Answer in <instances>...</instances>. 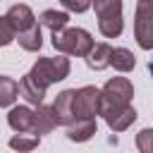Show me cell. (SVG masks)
<instances>
[{"label":"cell","mask_w":153,"mask_h":153,"mask_svg":"<svg viewBox=\"0 0 153 153\" xmlns=\"http://www.w3.org/2000/svg\"><path fill=\"white\" fill-rule=\"evenodd\" d=\"M110 50H112V45L110 43H93L91 45V50L84 55L86 57V65L91 67V69H96V72H100V69H105L108 67V60H110Z\"/></svg>","instance_id":"cell-13"},{"label":"cell","mask_w":153,"mask_h":153,"mask_svg":"<svg viewBox=\"0 0 153 153\" xmlns=\"http://www.w3.org/2000/svg\"><path fill=\"white\" fill-rule=\"evenodd\" d=\"M55 127H57V120H55V115H53V108L38 103L36 110H33V129H31V134L41 136V134L53 131Z\"/></svg>","instance_id":"cell-11"},{"label":"cell","mask_w":153,"mask_h":153,"mask_svg":"<svg viewBox=\"0 0 153 153\" xmlns=\"http://www.w3.org/2000/svg\"><path fill=\"white\" fill-rule=\"evenodd\" d=\"M108 67H115L117 72H131V69L136 67V57H134V53L127 50V48H112V50H110Z\"/></svg>","instance_id":"cell-14"},{"label":"cell","mask_w":153,"mask_h":153,"mask_svg":"<svg viewBox=\"0 0 153 153\" xmlns=\"http://www.w3.org/2000/svg\"><path fill=\"white\" fill-rule=\"evenodd\" d=\"M134 36L143 50L153 48V0H139L136 19H134Z\"/></svg>","instance_id":"cell-4"},{"label":"cell","mask_w":153,"mask_h":153,"mask_svg":"<svg viewBox=\"0 0 153 153\" xmlns=\"http://www.w3.org/2000/svg\"><path fill=\"white\" fill-rule=\"evenodd\" d=\"M151 139H153V131H151V129H143V131L139 134V148H141L143 153L151 151Z\"/></svg>","instance_id":"cell-22"},{"label":"cell","mask_w":153,"mask_h":153,"mask_svg":"<svg viewBox=\"0 0 153 153\" xmlns=\"http://www.w3.org/2000/svg\"><path fill=\"white\" fill-rule=\"evenodd\" d=\"M98 112H100V88L96 86L74 88V117L86 120V117H96Z\"/></svg>","instance_id":"cell-6"},{"label":"cell","mask_w":153,"mask_h":153,"mask_svg":"<svg viewBox=\"0 0 153 153\" xmlns=\"http://www.w3.org/2000/svg\"><path fill=\"white\" fill-rule=\"evenodd\" d=\"M17 86H19V96H22L26 103H31V105H38V103H43V96H45V91H43L41 86H36V84L29 79V74H24V76H22V81H19Z\"/></svg>","instance_id":"cell-16"},{"label":"cell","mask_w":153,"mask_h":153,"mask_svg":"<svg viewBox=\"0 0 153 153\" xmlns=\"http://www.w3.org/2000/svg\"><path fill=\"white\" fill-rule=\"evenodd\" d=\"M69 12H86L91 7V0H60Z\"/></svg>","instance_id":"cell-21"},{"label":"cell","mask_w":153,"mask_h":153,"mask_svg":"<svg viewBox=\"0 0 153 153\" xmlns=\"http://www.w3.org/2000/svg\"><path fill=\"white\" fill-rule=\"evenodd\" d=\"M131 98H134V86H131V81L124 79V76L108 79L105 86L100 88V103L124 105V103H131Z\"/></svg>","instance_id":"cell-7"},{"label":"cell","mask_w":153,"mask_h":153,"mask_svg":"<svg viewBox=\"0 0 153 153\" xmlns=\"http://www.w3.org/2000/svg\"><path fill=\"white\" fill-rule=\"evenodd\" d=\"M53 45L57 53H65V55H76V57H84L91 45H93V38L86 29H79V26H65L60 31H53Z\"/></svg>","instance_id":"cell-2"},{"label":"cell","mask_w":153,"mask_h":153,"mask_svg":"<svg viewBox=\"0 0 153 153\" xmlns=\"http://www.w3.org/2000/svg\"><path fill=\"white\" fill-rule=\"evenodd\" d=\"M14 29H12V24L7 22V17H0V45H10L12 41H14Z\"/></svg>","instance_id":"cell-20"},{"label":"cell","mask_w":153,"mask_h":153,"mask_svg":"<svg viewBox=\"0 0 153 153\" xmlns=\"http://www.w3.org/2000/svg\"><path fill=\"white\" fill-rule=\"evenodd\" d=\"M96 134V117H86V120H74L72 124H67V139L69 141H88Z\"/></svg>","instance_id":"cell-12"},{"label":"cell","mask_w":153,"mask_h":153,"mask_svg":"<svg viewBox=\"0 0 153 153\" xmlns=\"http://www.w3.org/2000/svg\"><path fill=\"white\" fill-rule=\"evenodd\" d=\"M103 120L108 122V127L112 131H124L134 124L136 120V110L131 103H124V105H112V103H100V112Z\"/></svg>","instance_id":"cell-5"},{"label":"cell","mask_w":153,"mask_h":153,"mask_svg":"<svg viewBox=\"0 0 153 153\" xmlns=\"http://www.w3.org/2000/svg\"><path fill=\"white\" fill-rule=\"evenodd\" d=\"M38 143H41V136L36 134H17L10 139V148L14 151H33Z\"/></svg>","instance_id":"cell-19"},{"label":"cell","mask_w":153,"mask_h":153,"mask_svg":"<svg viewBox=\"0 0 153 153\" xmlns=\"http://www.w3.org/2000/svg\"><path fill=\"white\" fill-rule=\"evenodd\" d=\"M53 108V115L57 120V124H72L76 117H74V88H67L62 93H57L55 103L50 105Z\"/></svg>","instance_id":"cell-8"},{"label":"cell","mask_w":153,"mask_h":153,"mask_svg":"<svg viewBox=\"0 0 153 153\" xmlns=\"http://www.w3.org/2000/svg\"><path fill=\"white\" fill-rule=\"evenodd\" d=\"M14 38H17V41H19V45H22L24 50H29V53H36V50H41V45H43V33H41V26H38V24L29 26L26 31L17 33Z\"/></svg>","instance_id":"cell-15"},{"label":"cell","mask_w":153,"mask_h":153,"mask_svg":"<svg viewBox=\"0 0 153 153\" xmlns=\"http://www.w3.org/2000/svg\"><path fill=\"white\" fill-rule=\"evenodd\" d=\"M67 74H69V57H62V55H57V57H38L33 62V67L29 69V79L36 86H41L43 91H48V86L67 79Z\"/></svg>","instance_id":"cell-1"},{"label":"cell","mask_w":153,"mask_h":153,"mask_svg":"<svg viewBox=\"0 0 153 153\" xmlns=\"http://www.w3.org/2000/svg\"><path fill=\"white\" fill-rule=\"evenodd\" d=\"M38 22H41V26H45L50 31H60V29L67 26L69 14L67 12H57V10H43L41 17H38Z\"/></svg>","instance_id":"cell-17"},{"label":"cell","mask_w":153,"mask_h":153,"mask_svg":"<svg viewBox=\"0 0 153 153\" xmlns=\"http://www.w3.org/2000/svg\"><path fill=\"white\" fill-rule=\"evenodd\" d=\"M19 96V86L12 76L0 74V108H10Z\"/></svg>","instance_id":"cell-18"},{"label":"cell","mask_w":153,"mask_h":153,"mask_svg":"<svg viewBox=\"0 0 153 153\" xmlns=\"http://www.w3.org/2000/svg\"><path fill=\"white\" fill-rule=\"evenodd\" d=\"M5 17H7V22L12 24L14 33H22V31H26L29 26L36 24V17H33L31 7H29V5H22V2H19V5H12Z\"/></svg>","instance_id":"cell-9"},{"label":"cell","mask_w":153,"mask_h":153,"mask_svg":"<svg viewBox=\"0 0 153 153\" xmlns=\"http://www.w3.org/2000/svg\"><path fill=\"white\" fill-rule=\"evenodd\" d=\"M7 124L17 131V134H31L33 129V110L26 105H17L10 110L7 115Z\"/></svg>","instance_id":"cell-10"},{"label":"cell","mask_w":153,"mask_h":153,"mask_svg":"<svg viewBox=\"0 0 153 153\" xmlns=\"http://www.w3.org/2000/svg\"><path fill=\"white\" fill-rule=\"evenodd\" d=\"M96 17H98V29L105 38H117L122 33V0H91Z\"/></svg>","instance_id":"cell-3"}]
</instances>
